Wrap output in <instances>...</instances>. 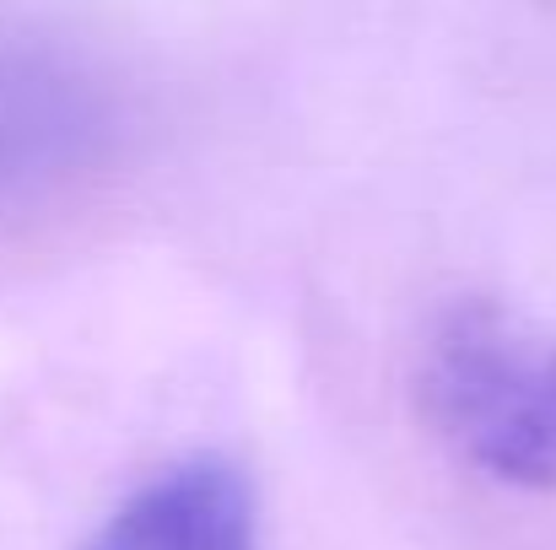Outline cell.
<instances>
[{
	"mask_svg": "<svg viewBox=\"0 0 556 550\" xmlns=\"http://www.w3.org/2000/svg\"><path fill=\"white\" fill-rule=\"evenodd\" d=\"M87 550H260V519L243 475L200 453L147 481Z\"/></svg>",
	"mask_w": 556,
	"mask_h": 550,
	"instance_id": "3",
	"label": "cell"
},
{
	"mask_svg": "<svg viewBox=\"0 0 556 550\" xmlns=\"http://www.w3.org/2000/svg\"><path fill=\"white\" fill-rule=\"evenodd\" d=\"M114 141V92L103 71L65 38L0 22V210L27 205Z\"/></svg>",
	"mask_w": 556,
	"mask_h": 550,
	"instance_id": "2",
	"label": "cell"
},
{
	"mask_svg": "<svg viewBox=\"0 0 556 550\" xmlns=\"http://www.w3.org/2000/svg\"><path fill=\"white\" fill-rule=\"evenodd\" d=\"M416 394L432 432L481 475L556 486V346L530 341L497 303L459 297L432 324Z\"/></svg>",
	"mask_w": 556,
	"mask_h": 550,
	"instance_id": "1",
	"label": "cell"
}]
</instances>
